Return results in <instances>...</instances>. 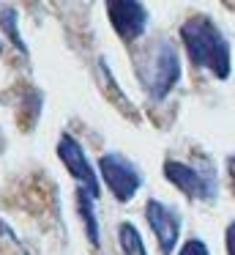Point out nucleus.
Segmentation results:
<instances>
[{"instance_id": "ddd939ff", "label": "nucleus", "mask_w": 235, "mask_h": 255, "mask_svg": "<svg viewBox=\"0 0 235 255\" xmlns=\"http://www.w3.org/2000/svg\"><path fill=\"white\" fill-rule=\"evenodd\" d=\"M227 167H230V181H233V189H235V156H230Z\"/></svg>"}, {"instance_id": "9d476101", "label": "nucleus", "mask_w": 235, "mask_h": 255, "mask_svg": "<svg viewBox=\"0 0 235 255\" xmlns=\"http://www.w3.org/2000/svg\"><path fill=\"white\" fill-rule=\"evenodd\" d=\"M0 28H3L5 33L11 36V41H14V44L19 47L22 52H25V41H22L19 30H16V11H14V8H5V11H0Z\"/></svg>"}, {"instance_id": "423d86ee", "label": "nucleus", "mask_w": 235, "mask_h": 255, "mask_svg": "<svg viewBox=\"0 0 235 255\" xmlns=\"http://www.w3.org/2000/svg\"><path fill=\"white\" fill-rule=\"evenodd\" d=\"M58 159L66 165L69 176L74 178L82 189H87L93 198H98V192H101V189H98V176H96V170H93V165L87 162L85 148L79 145V140H77L74 134H69V132L60 134V140H58Z\"/></svg>"}, {"instance_id": "f8f14e48", "label": "nucleus", "mask_w": 235, "mask_h": 255, "mask_svg": "<svg viewBox=\"0 0 235 255\" xmlns=\"http://www.w3.org/2000/svg\"><path fill=\"white\" fill-rule=\"evenodd\" d=\"M224 244H227V255H235V222H230V225H227Z\"/></svg>"}, {"instance_id": "6e6552de", "label": "nucleus", "mask_w": 235, "mask_h": 255, "mask_svg": "<svg viewBox=\"0 0 235 255\" xmlns=\"http://www.w3.org/2000/svg\"><path fill=\"white\" fill-rule=\"evenodd\" d=\"M93 203H96V198H93L87 189L79 187V192H77V209H79V217H82V222H85V233H87V239H90V244L98 247V220H96Z\"/></svg>"}, {"instance_id": "20e7f679", "label": "nucleus", "mask_w": 235, "mask_h": 255, "mask_svg": "<svg viewBox=\"0 0 235 255\" xmlns=\"http://www.w3.org/2000/svg\"><path fill=\"white\" fill-rule=\"evenodd\" d=\"M164 178L180 189L186 198L191 200H213L219 192V184L213 170H200V167H189L183 162L167 159L164 162Z\"/></svg>"}, {"instance_id": "1a4fd4ad", "label": "nucleus", "mask_w": 235, "mask_h": 255, "mask_svg": "<svg viewBox=\"0 0 235 255\" xmlns=\"http://www.w3.org/2000/svg\"><path fill=\"white\" fill-rule=\"evenodd\" d=\"M118 239H120V247H123V255H148L145 242H142L140 231H137L131 222H120Z\"/></svg>"}, {"instance_id": "f257e3e1", "label": "nucleus", "mask_w": 235, "mask_h": 255, "mask_svg": "<svg viewBox=\"0 0 235 255\" xmlns=\"http://www.w3.org/2000/svg\"><path fill=\"white\" fill-rule=\"evenodd\" d=\"M180 41L186 47V55L197 69L211 72L216 80H227L233 72L230 44L219 25L205 14H194L180 25Z\"/></svg>"}, {"instance_id": "f03ea898", "label": "nucleus", "mask_w": 235, "mask_h": 255, "mask_svg": "<svg viewBox=\"0 0 235 255\" xmlns=\"http://www.w3.org/2000/svg\"><path fill=\"white\" fill-rule=\"evenodd\" d=\"M180 80V55L175 50L172 41H158L156 47V55L151 61V72L145 77V88L148 96L153 102H161L167 99V94L178 85Z\"/></svg>"}, {"instance_id": "0eeeda50", "label": "nucleus", "mask_w": 235, "mask_h": 255, "mask_svg": "<svg viewBox=\"0 0 235 255\" xmlns=\"http://www.w3.org/2000/svg\"><path fill=\"white\" fill-rule=\"evenodd\" d=\"M145 217H148L151 231L156 233V242H158L161 255H169L175 250V244H178V239H180V214L172 209V206L151 198L145 203Z\"/></svg>"}, {"instance_id": "9b49d317", "label": "nucleus", "mask_w": 235, "mask_h": 255, "mask_svg": "<svg viewBox=\"0 0 235 255\" xmlns=\"http://www.w3.org/2000/svg\"><path fill=\"white\" fill-rule=\"evenodd\" d=\"M178 255H211V250H208V244L202 242V239H189V242L180 247Z\"/></svg>"}, {"instance_id": "7ed1b4c3", "label": "nucleus", "mask_w": 235, "mask_h": 255, "mask_svg": "<svg viewBox=\"0 0 235 255\" xmlns=\"http://www.w3.org/2000/svg\"><path fill=\"white\" fill-rule=\"evenodd\" d=\"M98 170H101L104 184L118 203H129L142 187V173L123 154H104L98 162Z\"/></svg>"}, {"instance_id": "4468645a", "label": "nucleus", "mask_w": 235, "mask_h": 255, "mask_svg": "<svg viewBox=\"0 0 235 255\" xmlns=\"http://www.w3.org/2000/svg\"><path fill=\"white\" fill-rule=\"evenodd\" d=\"M0 52H3V44H0Z\"/></svg>"}, {"instance_id": "39448f33", "label": "nucleus", "mask_w": 235, "mask_h": 255, "mask_svg": "<svg viewBox=\"0 0 235 255\" xmlns=\"http://www.w3.org/2000/svg\"><path fill=\"white\" fill-rule=\"evenodd\" d=\"M107 19L115 33L131 44L148 30L151 14L140 0H107Z\"/></svg>"}]
</instances>
